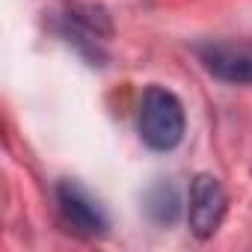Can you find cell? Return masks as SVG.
I'll return each instance as SVG.
<instances>
[{
    "label": "cell",
    "instance_id": "5b68a950",
    "mask_svg": "<svg viewBox=\"0 0 252 252\" xmlns=\"http://www.w3.org/2000/svg\"><path fill=\"white\" fill-rule=\"evenodd\" d=\"M178 211H181V199L172 184H158L149 193V214L155 222H172L178 217Z\"/></svg>",
    "mask_w": 252,
    "mask_h": 252
},
{
    "label": "cell",
    "instance_id": "7a4b0ae2",
    "mask_svg": "<svg viewBox=\"0 0 252 252\" xmlns=\"http://www.w3.org/2000/svg\"><path fill=\"white\" fill-rule=\"evenodd\" d=\"M228 211V193L220 184V178L214 175H196L190 184V208H187V220H190V231L202 240H208L222 217Z\"/></svg>",
    "mask_w": 252,
    "mask_h": 252
},
{
    "label": "cell",
    "instance_id": "6da1fadb",
    "mask_svg": "<svg viewBox=\"0 0 252 252\" xmlns=\"http://www.w3.org/2000/svg\"><path fill=\"white\" fill-rule=\"evenodd\" d=\"M184 107L181 101L160 86L146 89L140 101V116H137V128L140 140L155 149V152H172L184 140Z\"/></svg>",
    "mask_w": 252,
    "mask_h": 252
},
{
    "label": "cell",
    "instance_id": "3957f363",
    "mask_svg": "<svg viewBox=\"0 0 252 252\" xmlns=\"http://www.w3.org/2000/svg\"><path fill=\"white\" fill-rule=\"evenodd\" d=\"M202 65L225 83H252V42H205L196 48Z\"/></svg>",
    "mask_w": 252,
    "mask_h": 252
},
{
    "label": "cell",
    "instance_id": "277c9868",
    "mask_svg": "<svg viewBox=\"0 0 252 252\" xmlns=\"http://www.w3.org/2000/svg\"><path fill=\"white\" fill-rule=\"evenodd\" d=\"M57 205H60V214L65 220V225L77 234H86V237H95V234H104L107 231V217L104 211L98 208V202L74 181H63L57 187Z\"/></svg>",
    "mask_w": 252,
    "mask_h": 252
}]
</instances>
